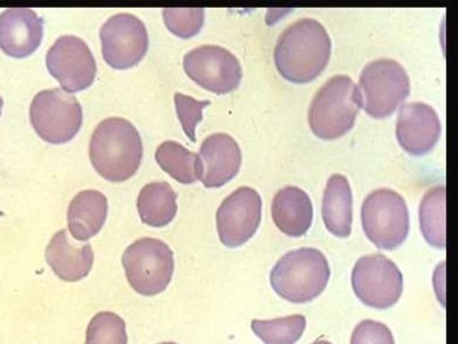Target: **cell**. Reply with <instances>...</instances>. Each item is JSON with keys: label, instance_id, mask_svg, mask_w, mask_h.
Returning <instances> with one entry per match:
<instances>
[{"label": "cell", "instance_id": "25", "mask_svg": "<svg viewBox=\"0 0 458 344\" xmlns=\"http://www.w3.org/2000/svg\"><path fill=\"white\" fill-rule=\"evenodd\" d=\"M127 340L125 322L115 313L99 312L88 324L85 344H127Z\"/></svg>", "mask_w": 458, "mask_h": 344}, {"label": "cell", "instance_id": "5", "mask_svg": "<svg viewBox=\"0 0 458 344\" xmlns=\"http://www.w3.org/2000/svg\"><path fill=\"white\" fill-rule=\"evenodd\" d=\"M122 263L131 287L140 295L152 297L163 292L174 273V253L164 241L142 237L123 252Z\"/></svg>", "mask_w": 458, "mask_h": 344}, {"label": "cell", "instance_id": "29", "mask_svg": "<svg viewBox=\"0 0 458 344\" xmlns=\"http://www.w3.org/2000/svg\"><path fill=\"white\" fill-rule=\"evenodd\" d=\"M312 344H332V343L326 340H318L314 341Z\"/></svg>", "mask_w": 458, "mask_h": 344}, {"label": "cell", "instance_id": "18", "mask_svg": "<svg viewBox=\"0 0 458 344\" xmlns=\"http://www.w3.org/2000/svg\"><path fill=\"white\" fill-rule=\"evenodd\" d=\"M271 215L281 232L288 236H301L312 223L311 200L301 188L294 185L284 186L273 198Z\"/></svg>", "mask_w": 458, "mask_h": 344}, {"label": "cell", "instance_id": "2", "mask_svg": "<svg viewBox=\"0 0 458 344\" xmlns=\"http://www.w3.org/2000/svg\"><path fill=\"white\" fill-rule=\"evenodd\" d=\"M89 158L105 179L121 182L138 170L143 153L137 128L128 119L110 116L94 129L89 141Z\"/></svg>", "mask_w": 458, "mask_h": 344}, {"label": "cell", "instance_id": "3", "mask_svg": "<svg viewBox=\"0 0 458 344\" xmlns=\"http://www.w3.org/2000/svg\"><path fill=\"white\" fill-rule=\"evenodd\" d=\"M330 269L318 249L301 247L283 255L270 272V284L282 298L295 304L319 296L327 285Z\"/></svg>", "mask_w": 458, "mask_h": 344}, {"label": "cell", "instance_id": "30", "mask_svg": "<svg viewBox=\"0 0 458 344\" xmlns=\"http://www.w3.org/2000/svg\"><path fill=\"white\" fill-rule=\"evenodd\" d=\"M3 104H4V100H3L2 97L0 96V114H1V108L3 107Z\"/></svg>", "mask_w": 458, "mask_h": 344}, {"label": "cell", "instance_id": "9", "mask_svg": "<svg viewBox=\"0 0 458 344\" xmlns=\"http://www.w3.org/2000/svg\"><path fill=\"white\" fill-rule=\"evenodd\" d=\"M403 281L399 268L382 254L360 257L352 272V286L356 297L376 309L389 308L399 300Z\"/></svg>", "mask_w": 458, "mask_h": 344}, {"label": "cell", "instance_id": "26", "mask_svg": "<svg viewBox=\"0 0 458 344\" xmlns=\"http://www.w3.org/2000/svg\"><path fill=\"white\" fill-rule=\"evenodd\" d=\"M166 27L175 35L189 38L199 31L204 22V9L170 8L163 9Z\"/></svg>", "mask_w": 458, "mask_h": 344}, {"label": "cell", "instance_id": "28", "mask_svg": "<svg viewBox=\"0 0 458 344\" xmlns=\"http://www.w3.org/2000/svg\"><path fill=\"white\" fill-rule=\"evenodd\" d=\"M351 344H394L389 328L384 323L367 319L361 321L353 330Z\"/></svg>", "mask_w": 458, "mask_h": 344}, {"label": "cell", "instance_id": "17", "mask_svg": "<svg viewBox=\"0 0 458 344\" xmlns=\"http://www.w3.org/2000/svg\"><path fill=\"white\" fill-rule=\"evenodd\" d=\"M45 257L54 273L68 282L79 281L87 277L94 262L91 245H73L66 229L55 233L46 247Z\"/></svg>", "mask_w": 458, "mask_h": 344}, {"label": "cell", "instance_id": "24", "mask_svg": "<svg viewBox=\"0 0 458 344\" xmlns=\"http://www.w3.org/2000/svg\"><path fill=\"white\" fill-rule=\"evenodd\" d=\"M250 327L265 344H294L304 332L306 318L293 314L271 320L254 319Z\"/></svg>", "mask_w": 458, "mask_h": 344}, {"label": "cell", "instance_id": "23", "mask_svg": "<svg viewBox=\"0 0 458 344\" xmlns=\"http://www.w3.org/2000/svg\"><path fill=\"white\" fill-rule=\"evenodd\" d=\"M155 158L162 169L180 183L191 184L200 179L201 163L199 155L178 142L164 141L157 146Z\"/></svg>", "mask_w": 458, "mask_h": 344}, {"label": "cell", "instance_id": "21", "mask_svg": "<svg viewBox=\"0 0 458 344\" xmlns=\"http://www.w3.org/2000/svg\"><path fill=\"white\" fill-rule=\"evenodd\" d=\"M176 194L165 181L145 185L137 198V209L141 221L150 227L168 225L177 212Z\"/></svg>", "mask_w": 458, "mask_h": 344}, {"label": "cell", "instance_id": "10", "mask_svg": "<svg viewBox=\"0 0 458 344\" xmlns=\"http://www.w3.org/2000/svg\"><path fill=\"white\" fill-rule=\"evenodd\" d=\"M104 59L114 68H128L145 55L148 36L144 22L130 13L110 16L99 30Z\"/></svg>", "mask_w": 458, "mask_h": 344}, {"label": "cell", "instance_id": "1", "mask_svg": "<svg viewBox=\"0 0 458 344\" xmlns=\"http://www.w3.org/2000/svg\"><path fill=\"white\" fill-rule=\"evenodd\" d=\"M331 39L325 26L311 17L298 19L279 35L274 60L279 73L294 82H306L325 68Z\"/></svg>", "mask_w": 458, "mask_h": 344}, {"label": "cell", "instance_id": "4", "mask_svg": "<svg viewBox=\"0 0 458 344\" xmlns=\"http://www.w3.org/2000/svg\"><path fill=\"white\" fill-rule=\"evenodd\" d=\"M360 107L356 83L346 74H335L313 96L308 113L310 126L320 138H336L352 127Z\"/></svg>", "mask_w": 458, "mask_h": 344}, {"label": "cell", "instance_id": "13", "mask_svg": "<svg viewBox=\"0 0 458 344\" xmlns=\"http://www.w3.org/2000/svg\"><path fill=\"white\" fill-rule=\"evenodd\" d=\"M46 64L61 86L72 92L89 86L97 72L95 57L87 43L71 34L55 39L47 52Z\"/></svg>", "mask_w": 458, "mask_h": 344}, {"label": "cell", "instance_id": "22", "mask_svg": "<svg viewBox=\"0 0 458 344\" xmlns=\"http://www.w3.org/2000/svg\"><path fill=\"white\" fill-rule=\"evenodd\" d=\"M445 186L428 189L423 195L419 208L420 231L432 246L445 248Z\"/></svg>", "mask_w": 458, "mask_h": 344}, {"label": "cell", "instance_id": "14", "mask_svg": "<svg viewBox=\"0 0 458 344\" xmlns=\"http://www.w3.org/2000/svg\"><path fill=\"white\" fill-rule=\"evenodd\" d=\"M441 121L434 108L425 102L403 104L398 112L395 133L402 147L412 155H422L437 143Z\"/></svg>", "mask_w": 458, "mask_h": 344}, {"label": "cell", "instance_id": "6", "mask_svg": "<svg viewBox=\"0 0 458 344\" xmlns=\"http://www.w3.org/2000/svg\"><path fill=\"white\" fill-rule=\"evenodd\" d=\"M360 215L365 235L380 249L394 250L408 236L406 202L392 189L379 188L369 193L362 202Z\"/></svg>", "mask_w": 458, "mask_h": 344}, {"label": "cell", "instance_id": "31", "mask_svg": "<svg viewBox=\"0 0 458 344\" xmlns=\"http://www.w3.org/2000/svg\"><path fill=\"white\" fill-rule=\"evenodd\" d=\"M159 344H177V343L173 342V341H165V342H162V343H159Z\"/></svg>", "mask_w": 458, "mask_h": 344}, {"label": "cell", "instance_id": "8", "mask_svg": "<svg viewBox=\"0 0 458 344\" xmlns=\"http://www.w3.org/2000/svg\"><path fill=\"white\" fill-rule=\"evenodd\" d=\"M30 118L38 134L51 143L71 140L82 123V108L75 96L60 88L38 91L30 103Z\"/></svg>", "mask_w": 458, "mask_h": 344}, {"label": "cell", "instance_id": "27", "mask_svg": "<svg viewBox=\"0 0 458 344\" xmlns=\"http://www.w3.org/2000/svg\"><path fill=\"white\" fill-rule=\"evenodd\" d=\"M175 108L182 126L191 140L195 141L197 124L202 119V109L210 103L208 99L198 100L191 96L176 92L174 95Z\"/></svg>", "mask_w": 458, "mask_h": 344}, {"label": "cell", "instance_id": "15", "mask_svg": "<svg viewBox=\"0 0 458 344\" xmlns=\"http://www.w3.org/2000/svg\"><path fill=\"white\" fill-rule=\"evenodd\" d=\"M199 157L200 181L208 187H220L233 178L240 168L242 152L237 142L226 133H214L202 142Z\"/></svg>", "mask_w": 458, "mask_h": 344}, {"label": "cell", "instance_id": "20", "mask_svg": "<svg viewBox=\"0 0 458 344\" xmlns=\"http://www.w3.org/2000/svg\"><path fill=\"white\" fill-rule=\"evenodd\" d=\"M322 219L327 230L337 237L352 231V195L348 179L333 174L327 182L322 200Z\"/></svg>", "mask_w": 458, "mask_h": 344}, {"label": "cell", "instance_id": "7", "mask_svg": "<svg viewBox=\"0 0 458 344\" xmlns=\"http://www.w3.org/2000/svg\"><path fill=\"white\" fill-rule=\"evenodd\" d=\"M358 90L361 106L374 117L390 115L410 92L405 68L392 58H377L361 70Z\"/></svg>", "mask_w": 458, "mask_h": 344}, {"label": "cell", "instance_id": "16", "mask_svg": "<svg viewBox=\"0 0 458 344\" xmlns=\"http://www.w3.org/2000/svg\"><path fill=\"white\" fill-rule=\"evenodd\" d=\"M43 20L32 9L11 7L0 13V48L9 56L23 57L39 46Z\"/></svg>", "mask_w": 458, "mask_h": 344}, {"label": "cell", "instance_id": "11", "mask_svg": "<svg viewBox=\"0 0 458 344\" xmlns=\"http://www.w3.org/2000/svg\"><path fill=\"white\" fill-rule=\"evenodd\" d=\"M183 68L198 84L219 94L237 88L242 78V66L236 56L218 45L193 47L183 56Z\"/></svg>", "mask_w": 458, "mask_h": 344}, {"label": "cell", "instance_id": "19", "mask_svg": "<svg viewBox=\"0 0 458 344\" xmlns=\"http://www.w3.org/2000/svg\"><path fill=\"white\" fill-rule=\"evenodd\" d=\"M107 211V199L101 192L87 189L78 193L67 210L72 236L78 241H87L97 235L106 222Z\"/></svg>", "mask_w": 458, "mask_h": 344}, {"label": "cell", "instance_id": "12", "mask_svg": "<svg viewBox=\"0 0 458 344\" xmlns=\"http://www.w3.org/2000/svg\"><path fill=\"white\" fill-rule=\"evenodd\" d=\"M261 209L259 194L250 186H240L226 196L216 215L221 243L234 248L250 240L259 226Z\"/></svg>", "mask_w": 458, "mask_h": 344}]
</instances>
